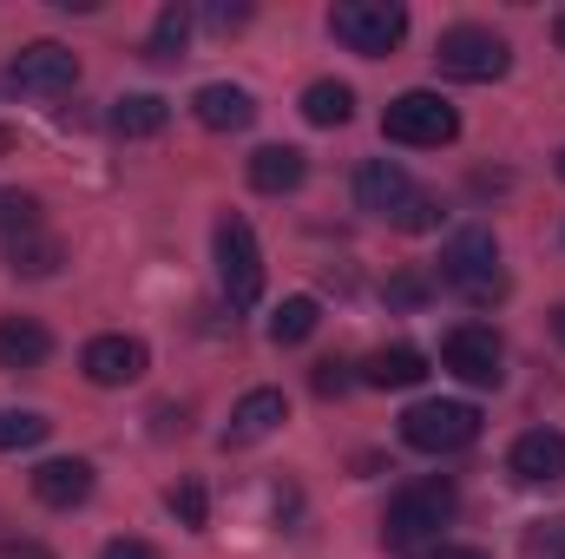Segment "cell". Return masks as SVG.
<instances>
[{
	"instance_id": "cell-1",
	"label": "cell",
	"mask_w": 565,
	"mask_h": 559,
	"mask_svg": "<svg viewBox=\"0 0 565 559\" xmlns=\"http://www.w3.org/2000/svg\"><path fill=\"white\" fill-rule=\"evenodd\" d=\"M454 507H460V494H454V481H415V487H402L395 500H388V514H382V547L402 559L415 553H434L440 547V527L454 520Z\"/></svg>"
},
{
	"instance_id": "cell-2",
	"label": "cell",
	"mask_w": 565,
	"mask_h": 559,
	"mask_svg": "<svg viewBox=\"0 0 565 559\" xmlns=\"http://www.w3.org/2000/svg\"><path fill=\"white\" fill-rule=\"evenodd\" d=\"M440 283H447L460 303H473V309L500 303V296H507V271H500L493 231H460V238H447V251H440Z\"/></svg>"
},
{
	"instance_id": "cell-3",
	"label": "cell",
	"mask_w": 565,
	"mask_h": 559,
	"mask_svg": "<svg viewBox=\"0 0 565 559\" xmlns=\"http://www.w3.org/2000/svg\"><path fill=\"white\" fill-rule=\"evenodd\" d=\"M329 33L349 53H362V60H388L408 40V7H395V0H335L329 7Z\"/></svg>"
},
{
	"instance_id": "cell-4",
	"label": "cell",
	"mask_w": 565,
	"mask_h": 559,
	"mask_svg": "<svg viewBox=\"0 0 565 559\" xmlns=\"http://www.w3.org/2000/svg\"><path fill=\"white\" fill-rule=\"evenodd\" d=\"M434 60H440V73H447V80L493 86V80H507V66H513V46H507L493 27H473V20H460V27H447V33L434 40Z\"/></svg>"
},
{
	"instance_id": "cell-5",
	"label": "cell",
	"mask_w": 565,
	"mask_h": 559,
	"mask_svg": "<svg viewBox=\"0 0 565 559\" xmlns=\"http://www.w3.org/2000/svg\"><path fill=\"white\" fill-rule=\"evenodd\" d=\"M382 133L395 145H415V151H440V145L460 139V113L440 99V93H402V99H388V113H382Z\"/></svg>"
},
{
	"instance_id": "cell-6",
	"label": "cell",
	"mask_w": 565,
	"mask_h": 559,
	"mask_svg": "<svg viewBox=\"0 0 565 559\" xmlns=\"http://www.w3.org/2000/svg\"><path fill=\"white\" fill-rule=\"evenodd\" d=\"M402 441L422 454H460L480 441V409L473 402H415L402 415Z\"/></svg>"
},
{
	"instance_id": "cell-7",
	"label": "cell",
	"mask_w": 565,
	"mask_h": 559,
	"mask_svg": "<svg viewBox=\"0 0 565 559\" xmlns=\"http://www.w3.org/2000/svg\"><path fill=\"white\" fill-rule=\"evenodd\" d=\"M217 283L237 309H250L264 296V251L244 218H217Z\"/></svg>"
},
{
	"instance_id": "cell-8",
	"label": "cell",
	"mask_w": 565,
	"mask_h": 559,
	"mask_svg": "<svg viewBox=\"0 0 565 559\" xmlns=\"http://www.w3.org/2000/svg\"><path fill=\"white\" fill-rule=\"evenodd\" d=\"M7 86L40 93V99L73 93V86H79V53L60 46V40H33V46H20V53L7 60Z\"/></svg>"
},
{
	"instance_id": "cell-9",
	"label": "cell",
	"mask_w": 565,
	"mask_h": 559,
	"mask_svg": "<svg viewBox=\"0 0 565 559\" xmlns=\"http://www.w3.org/2000/svg\"><path fill=\"white\" fill-rule=\"evenodd\" d=\"M440 362H447L467 389H500V376H507V349H500V336H493L487 323H460V329H447Z\"/></svg>"
},
{
	"instance_id": "cell-10",
	"label": "cell",
	"mask_w": 565,
	"mask_h": 559,
	"mask_svg": "<svg viewBox=\"0 0 565 559\" xmlns=\"http://www.w3.org/2000/svg\"><path fill=\"white\" fill-rule=\"evenodd\" d=\"M79 369L99 389H126V382H139L145 369H151V349H145L139 336H93L79 349Z\"/></svg>"
},
{
	"instance_id": "cell-11",
	"label": "cell",
	"mask_w": 565,
	"mask_h": 559,
	"mask_svg": "<svg viewBox=\"0 0 565 559\" xmlns=\"http://www.w3.org/2000/svg\"><path fill=\"white\" fill-rule=\"evenodd\" d=\"M355 204L369 211V218H402L408 204H415V178L395 165V158H369L362 171H355Z\"/></svg>"
},
{
	"instance_id": "cell-12",
	"label": "cell",
	"mask_w": 565,
	"mask_h": 559,
	"mask_svg": "<svg viewBox=\"0 0 565 559\" xmlns=\"http://www.w3.org/2000/svg\"><path fill=\"white\" fill-rule=\"evenodd\" d=\"M507 474L526 481V487H553V481H565V434L559 428H526V434L507 447Z\"/></svg>"
},
{
	"instance_id": "cell-13",
	"label": "cell",
	"mask_w": 565,
	"mask_h": 559,
	"mask_svg": "<svg viewBox=\"0 0 565 559\" xmlns=\"http://www.w3.org/2000/svg\"><path fill=\"white\" fill-rule=\"evenodd\" d=\"M191 113H198V126H204V133H244V126L257 119V99H250V86L211 80V86H198V93H191Z\"/></svg>"
},
{
	"instance_id": "cell-14",
	"label": "cell",
	"mask_w": 565,
	"mask_h": 559,
	"mask_svg": "<svg viewBox=\"0 0 565 559\" xmlns=\"http://www.w3.org/2000/svg\"><path fill=\"white\" fill-rule=\"evenodd\" d=\"M93 461H79V454H66V461H46V467H33V500L40 507H86L93 500Z\"/></svg>"
},
{
	"instance_id": "cell-15",
	"label": "cell",
	"mask_w": 565,
	"mask_h": 559,
	"mask_svg": "<svg viewBox=\"0 0 565 559\" xmlns=\"http://www.w3.org/2000/svg\"><path fill=\"white\" fill-rule=\"evenodd\" d=\"M282 421H289V402H282V389H250L237 409H231V428H224V447H250V441H264V434H277Z\"/></svg>"
},
{
	"instance_id": "cell-16",
	"label": "cell",
	"mask_w": 565,
	"mask_h": 559,
	"mask_svg": "<svg viewBox=\"0 0 565 559\" xmlns=\"http://www.w3.org/2000/svg\"><path fill=\"white\" fill-rule=\"evenodd\" d=\"M53 356V336L33 316H0V369H40Z\"/></svg>"
},
{
	"instance_id": "cell-17",
	"label": "cell",
	"mask_w": 565,
	"mask_h": 559,
	"mask_svg": "<svg viewBox=\"0 0 565 559\" xmlns=\"http://www.w3.org/2000/svg\"><path fill=\"white\" fill-rule=\"evenodd\" d=\"M302 178H309V158H302L296 145H264V151H250V184H257V191L282 198V191H296Z\"/></svg>"
},
{
	"instance_id": "cell-18",
	"label": "cell",
	"mask_w": 565,
	"mask_h": 559,
	"mask_svg": "<svg viewBox=\"0 0 565 559\" xmlns=\"http://www.w3.org/2000/svg\"><path fill=\"white\" fill-rule=\"evenodd\" d=\"M422 376H427V356L422 349H408V342L375 349V356L362 362V382H369V389H415Z\"/></svg>"
},
{
	"instance_id": "cell-19",
	"label": "cell",
	"mask_w": 565,
	"mask_h": 559,
	"mask_svg": "<svg viewBox=\"0 0 565 559\" xmlns=\"http://www.w3.org/2000/svg\"><path fill=\"white\" fill-rule=\"evenodd\" d=\"M171 126V106L158 99V93H126V99H113V133L119 139H158Z\"/></svg>"
},
{
	"instance_id": "cell-20",
	"label": "cell",
	"mask_w": 565,
	"mask_h": 559,
	"mask_svg": "<svg viewBox=\"0 0 565 559\" xmlns=\"http://www.w3.org/2000/svg\"><path fill=\"white\" fill-rule=\"evenodd\" d=\"M302 119L322 126V133H335V126L355 119V93L342 80H316V86H302Z\"/></svg>"
},
{
	"instance_id": "cell-21",
	"label": "cell",
	"mask_w": 565,
	"mask_h": 559,
	"mask_svg": "<svg viewBox=\"0 0 565 559\" xmlns=\"http://www.w3.org/2000/svg\"><path fill=\"white\" fill-rule=\"evenodd\" d=\"M7 264H13L20 277H53V271L66 264V244L46 238V231H20V238H7Z\"/></svg>"
},
{
	"instance_id": "cell-22",
	"label": "cell",
	"mask_w": 565,
	"mask_h": 559,
	"mask_svg": "<svg viewBox=\"0 0 565 559\" xmlns=\"http://www.w3.org/2000/svg\"><path fill=\"white\" fill-rule=\"evenodd\" d=\"M316 323H322V303H316V296H282L277 316H270V342H277V349H296V342L316 336Z\"/></svg>"
},
{
	"instance_id": "cell-23",
	"label": "cell",
	"mask_w": 565,
	"mask_h": 559,
	"mask_svg": "<svg viewBox=\"0 0 565 559\" xmlns=\"http://www.w3.org/2000/svg\"><path fill=\"white\" fill-rule=\"evenodd\" d=\"M191 7H164L151 20V40H145V60H184V40H191Z\"/></svg>"
},
{
	"instance_id": "cell-24",
	"label": "cell",
	"mask_w": 565,
	"mask_h": 559,
	"mask_svg": "<svg viewBox=\"0 0 565 559\" xmlns=\"http://www.w3.org/2000/svg\"><path fill=\"white\" fill-rule=\"evenodd\" d=\"M53 434V421L40 415V409H0V454H13V447H40Z\"/></svg>"
},
{
	"instance_id": "cell-25",
	"label": "cell",
	"mask_w": 565,
	"mask_h": 559,
	"mask_svg": "<svg viewBox=\"0 0 565 559\" xmlns=\"http://www.w3.org/2000/svg\"><path fill=\"white\" fill-rule=\"evenodd\" d=\"M520 553L526 559H565V514H546L520 534Z\"/></svg>"
},
{
	"instance_id": "cell-26",
	"label": "cell",
	"mask_w": 565,
	"mask_h": 559,
	"mask_svg": "<svg viewBox=\"0 0 565 559\" xmlns=\"http://www.w3.org/2000/svg\"><path fill=\"white\" fill-rule=\"evenodd\" d=\"M164 507L191 527V534H204V520H211V500H204V481H178L171 494H164Z\"/></svg>"
},
{
	"instance_id": "cell-27",
	"label": "cell",
	"mask_w": 565,
	"mask_h": 559,
	"mask_svg": "<svg viewBox=\"0 0 565 559\" xmlns=\"http://www.w3.org/2000/svg\"><path fill=\"white\" fill-rule=\"evenodd\" d=\"M0 224H7V238L40 231V198H26V191H0Z\"/></svg>"
},
{
	"instance_id": "cell-28",
	"label": "cell",
	"mask_w": 565,
	"mask_h": 559,
	"mask_svg": "<svg viewBox=\"0 0 565 559\" xmlns=\"http://www.w3.org/2000/svg\"><path fill=\"white\" fill-rule=\"evenodd\" d=\"M395 224H402V231H434V224H440V204H434L427 191H415V204H408Z\"/></svg>"
},
{
	"instance_id": "cell-29",
	"label": "cell",
	"mask_w": 565,
	"mask_h": 559,
	"mask_svg": "<svg viewBox=\"0 0 565 559\" xmlns=\"http://www.w3.org/2000/svg\"><path fill=\"white\" fill-rule=\"evenodd\" d=\"M349 389V369L342 362H316V395H342Z\"/></svg>"
},
{
	"instance_id": "cell-30",
	"label": "cell",
	"mask_w": 565,
	"mask_h": 559,
	"mask_svg": "<svg viewBox=\"0 0 565 559\" xmlns=\"http://www.w3.org/2000/svg\"><path fill=\"white\" fill-rule=\"evenodd\" d=\"M244 20H250V7H204V27H217V33H231Z\"/></svg>"
},
{
	"instance_id": "cell-31",
	"label": "cell",
	"mask_w": 565,
	"mask_h": 559,
	"mask_svg": "<svg viewBox=\"0 0 565 559\" xmlns=\"http://www.w3.org/2000/svg\"><path fill=\"white\" fill-rule=\"evenodd\" d=\"M99 559H158V547H145V540H106Z\"/></svg>"
},
{
	"instance_id": "cell-32",
	"label": "cell",
	"mask_w": 565,
	"mask_h": 559,
	"mask_svg": "<svg viewBox=\"0 0 565 559\" xmlns=\"http://www.w3.org/2000/svg\"><path fill=\"white\" fill-rule=\"evenodd\" d=\"M0 559H53V553H46V547H33V540H7Z\"/></svg>"
},
{
	"instance_id": "cell-33",
	"label": "cell",
	"mask_w": 565,
	"mask_h": 559,
	"mask_svg": "<svg viewBox=\"0 0 565 559\" xmlns=\"http://www.w3.org/2000/svg\"><path fill=\"white\" fill-rule=\"evenodd\" d=\"M427 559H487V553H480V547H434Z\"/></svg>"
},
{
	"instance_id": "cell-34",
	"label": "cell",
	"mask_w": 565,
	"mask_h": 559,
	"mask_svg": "<svg viewBox=\"0 0 565 559\" xmlns=\"http://www.w3.org/2000/svg\"><path fill=\"white\" fill-rule=\"evenodd\" d=\"M553 40H559V53H565V7L553 13Z\"/></svg>"
},
{
	"instance_id": "cell-35",
	"label": "cell",
	"mask_w": 565,
	"mask_h": 559,
	"mask_svg": "<svg viewBox=\"0 0 565 559\" xmlns=\"http://www.w3.org/2000/svg\"><path fill=\"white\" fill-rule=\"evenodd\" d=\"M553 336H559V342H565V303H559V309H553Z\"/></svg>"
},
{
	"instance_id": "cell-36",
	"label": "cell",
	"mask_w": 565,
	"mask_h": 559,
	"mask_svg": "<svg viewBox=\"0 0 565 559\" xmlns=\"http://www.w3.org/2000/svg\"><path fill=\"white\" fill-rule=\"evenodd\" d=\"M7 151H13V133H7V126H0V158H7Z\"/></svg>"
},
{
	"instance_id": "cell-37",
	"label": "cell",
	"mask_w": 565,
	"mask_h": 559,
	"mask_svg": "<svg viewBox=\"0 0 565 559\" xmlns=\"http://www.w3.org/2000/svg\"><path fill=\"white\" fill-rule=\"evenodd\" d=\"M559 178H565V151H559Z\"/></svg>"
}]
</instances>
